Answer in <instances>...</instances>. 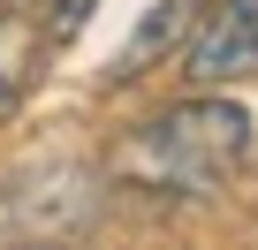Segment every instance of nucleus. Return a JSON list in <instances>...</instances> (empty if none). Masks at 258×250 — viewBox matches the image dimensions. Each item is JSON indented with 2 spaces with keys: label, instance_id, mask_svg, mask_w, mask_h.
Returning a JSON list of instances; mask_svg holds the SVG:
<instances>
[{
  "label": "nucleus",
  "instance_id": "nucleus-6",
  "mask_svg": "<svg viewBox=\"0 0 258 250\" xmlns=\"http://www.w3.org/2000/svg\"><path fill=\"white\" fill-rule=\"evenodd\" d=\"M0 8H23V0H0Z\"/></svg>",
  "mask_w": 258,
  "mask_h": 250
},
{
  "label": "nucleus",
  "instance_id": "nucleus-3",
  "mask_svg": "<svg viewBox=\"0 0 258 250\" xmlns=\"http://www.w3.org/2000/svg\"><path fill=\"white\" fill-rule=\"evenodd\" d=\"M38 61H46V23L31 8H0V121L31 99Z\"/></svg>",
  "mask_w": 258,
  "mask_h": 250
},
{
  "label": "nucleus",
  "instance_id": "nucleus-2",
  "mask_svg": "<svg viewBox=\"0 0 258 250\" xmlns=\"http://www.w3.org/2000/svg\"><path fill=\"white\" fill-rule=\"evenodd\" d=\"M175 53L198 91H228V84L258 76V0H205Z\"/></svg>",
  "mask_w": 258,
  "mask_h": 250
},
{
  "label": "nucleus",
  "instance_id": "nucleus-1",
  "mask_svg": "<svg viewBox=\"0 0 258 250\" xmlns=\"http://www.w3.org/2000/svg\"><path fill=\"white\" fill-rule=\"evenodd\" d=\"M243 159H250V114L220 91H198L152 114L145 129H129L106 167L121 190H145V197H220Z\"/></svg>",
  "mask_w": 258,
  "mask_h": 250
},
{
  "label": "nucleus",
  "instance_id": "nucleus-5",
  "mask_svg": "<svg viewBox=\"0 0 258 250\" xmlns=\"http://www.w3.org/2000/svg\"><path fill=\"white\" fill-rule=\"evenodd\" d=\"M91 8H99V0H46V46H69V38H84Z\"/></svg>",
  "mask_w": 258,
  "mask_h": 250
},
{
  "label": "nucleus",
  "instance_id": "nucleus-4",
  "mask_svg": "<svg viewBox=\"0 0 258 250\" xmlns=\"http://www.w3.org/2000/svg\"><path fill=\"white\" fill-rule=\"evenodd\" d=\"M190 16H198V0H152V8H145V23L137 31H129V46L114 53V84H137L145 68H160L175 46H182V31H190Z\"/></svg>",
  "mask_w": 258,
  "mask_h": 250
}]
</instances>
